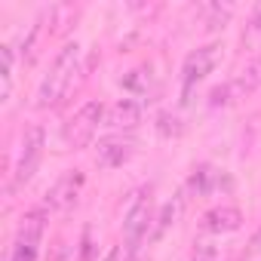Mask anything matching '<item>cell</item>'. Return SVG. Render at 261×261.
Masks as SVG:
<instances>
[{
  "mask_svg": "<svg viewBox=\"0 0 261 261\" xmlns=\"http://www.w3.org/2000/svg\"><path fill=\"white\" fill-rule=\"evenodd\" d=\"M80 71H83V46H80L77 40H71V43H65V46L59 49V56L53 59V65H49V71H46L40 89H37V105H40V108H56V105H62V101L68 98V92L74 89Z\"/></svg>",
  "mask_w": 261,
  "mask_h": 261,
  "instance_id": "1",
  "label": "cell"
},
{
  "mask_svg": "<svg viewBox=\"0 0 261 261\" xmlns=\"http://www.w3.org/2000/svg\"><path fill=\"white\" fill-rule=\"evenodd\" d=\"M151 185L148 188H139L133 194L126 206V215H123V243L133 246L136 252L142 249V243L154 233V221H157V206H154V197H151Z\"/></svg>",
  "mask_w": 261,
  "mask_h": 261,
  "instance_id": "2",
  "label": "cell"
},
{
  "mask_svg": "<svg viewBox=\"0 0 261 261\" xmlns=\"http://www.w3.org/2000/svg\"><path fill=\"white\" fill-rule=\"evenodd\" d=\"M43 227H46V206H37V209L25 212V218L19 224V233H16V240L10 246L7 261H37Z\"/></svg>",
  "mask_w": 261,
  "mask_h": 261,
  "instance_id": "3",
  "label": "cell"
},
{
  "mask_svg": "<svg viewBox=\"0 0 261 261\" xmlns=\"http://www.w3.org/2000/svg\"><path fill=\"white\" fill-rule=\"evenodd\" d=\"M101 117H105V105L101 101H86L62 129V139L68 148H86L95 133H98V126H101Z\"/></svg>",
  "mask_w": 261,
  "mask_h": 261,
  "instance_id": "4",
  "label": "cell"
},
{
  "mask_svg": "<svg viewBox=\"0 0 261 261\" xmlns=\"http://www.w3.org/2000/svg\"><path fill=\"white\" fill-rule=\"evenodd\" d=\"M215 62H218V46L215 43L200 46V49H194V53L185 56V65H181V98L185 101L191 98V92L197 89V83H203L206 74H212Z\"/></svg>",
  "mask_w": 261,
  "mask_h": 261,
  "instance_id": "5",
  "label": "cell"
},
{
  "mask_svg": "<svg viewBox=\"0 0 261 261\" xmlns=\"http://www.w3.org/2000/svg\"><path fill=\"white\" fill-rule=\"evenodd\" d=\"M258 83H261V62L249 65L246 71H240V74L230 77L227 83L215 86V89L209 92V105H212V108H218V105H233V101L252 95V92L258 89Z\"/></svg>",
  "mask_w": 261,
  "mask_h": 261,
  "instance_id": "6",
  "label": "cell"
},
{
  "mask_svg": "<svg viewBox=\"0 0 261 261\" xmlns=\"http://www.w3.org/2000/svg\"><path fill=\"white\" fill-rule=\"evenodd\" d=\"M43 129L40 126H31L25 139H22V151H19V160H16V172H13V188H22L31 181V175L37 172L40 166V157H43Z\"/></svg>",
  "mask_w": 261,
  "mask_h": 261,
  "instance_id": "7",
  "label": "cell"
},
{
  "mask_svg": "<svg viewBox=\"0 0 261 261\" xmlns=\"http://www.w3.org/2000/svg\"><path fill=\"white\" fill-rule=\"evenodd\" d=\"M80 188H83V172H80V169H71V172H65V175L49 188L43 206H46V209H68V206L77 200Z\"/></svg>",
  "mask_w": 261,
  "mask_h": 261,
  "instance_id": "8",
  "label": "cell"
},
{
  "mask_svg": "<svg viewBox=\"0 0 261 261\" xmlns=\"http://www.w3.org/2000/svg\"><path fill=\"white\" fill-rule=\"evenodd\" d=\"M243 224V212L237 206H218L203 215V230L209 233H230Z\"/></svg>",
  "mask_w": 261,
  "mask_h": 261,
  "instance_id": "9",
  "label": "cell"
},
{
  "mask_svg": "<svg viewBox=\"0 0 261 261\" xmlns=\"http://www.w3.org/2000/svg\"><path fill=\"white\" fill-rule=\"evenodd\" d=\"M133 142L129 139H108V142H101L98 145V166L101 169H117V166H123L129 157H133Z\"/></svg>",
  "mask_w": 261,
  "mask_h": 261,
  "instance_id": "10",
  "label": "cell"
},
{
  "mask_svg": "<svg viewBox=\"0 0 261 261\" xmlns=\"http://www.w3.org/2000/svg\"><path fill=\"white\" fill-rule=\"evenodd\" d=\"M142 111H145V105L139 98H120L108 111V126L111 129H133L142 120Z\"/></svg>",
  "mask_w": 261,
  "mask_h": 261,
  "instance_id": "11",
  "label": "cell"
},
{
  "mask_svg": "<svg viewBox=\"0 0 261 261\" xmlns=\"http://www.w3.org/2000/svg\"><path fill=\"white\" fill-rule=\"evenodd\" d=\"M221 181H224V172H218L215 166H197L194 175L188 178V191L203 197V194H212L215 188H221Z\"/></svg>",
  "mask_w": 261,
  "mask_h": 261,
  "instance_id": "12",
  "label": "cell"
},
{
  "mask_svg": "<svg viewBox=\"0 0 261 261\" xmlns=\"http://www.w3.org/2000/svg\"><path fill=\"white\" fill-rule=\"evenodd\" d=\"M181 209H185V191H181V194H175V197H172L160 212H157V221H154V233H151V237H154V240H157V237H163V233H166L178 218H181Z\"/></svg>",
  "mask_w": 261,
  "mask_h": 261,
  "instance_id": "13",
  "label": "cell"
},
{
  "mask_svg": "<svg viewBox=\"0 0 261 261\" xmlns=\"http://www.w3.org/2000/svg\"><path fill=\"white\" fill-rule=\"evenodd\" d=\"M243 43L249 46V49H261V4L252 10V16H249V22H246V28H243Z\"/></svg>",
  "mask_w": 261,
  "mask_h": 261,
  "instance_id": "14",
  "label": "cell"
},
{
  "mask_svg": "<svg viewBox=\"0 0 261 261\" xmlns=\"http://www.w3.org/2000/svg\"><path fill=\"white\" fill-rule=\"evenodd\" d=\"M0 49H4V92H0V95H4V101H7V98H10V89H13V71H16V49H13L10 43H4Z\"/></svg>",
  "mask_w": 261,
  "mask_h": 261,
  "instance_id": "15",
  "label": "cell"
},
{
  "mask_svg": "<svg viewBox=\"0 0 261 261\" xmlns=\"http://www.w3.org/2000/svg\"><path fill=\"white\" fill-rule=\"evenodd\" d=\"M148 83H151V68H136L133 77H126V89H133V92L148 89Z\"/></svg>",
  "mask_w": 261,
  "mask_h": 261,
  "instance_id": "16",
  "label": "cell"
},
{
  "mask_svg": "<svg viewBox=\"0 0 261 261\" xmlns=\"http://www.w3.org/2000/svg\"><path fill=\"white\" fill-rule=\"evenodd\" d=\"M246 255L249 258H255V255H261V227L252 233V243H249V249H246Z\"/></svg>",
  "mask_w": 261,
  "mask_h": 261,
  "instance_id": "17",
  "label": "cell"
},
{
  "mask_svg": "<svg viewBox=\"0 0 261 261\" xmlns=\"http://www.w3.org/2000/svg\"><path fill=\"white\" fill-rule=\"evenodd\" d=\"M191 261H218V255H215L212 246H203V249H197V255H194Z\"/></svg>",
  "mask_w": 261,
  "mask_h": 261,
  "instance_id": "18",
  "label": "cell"
}]
</instances>
